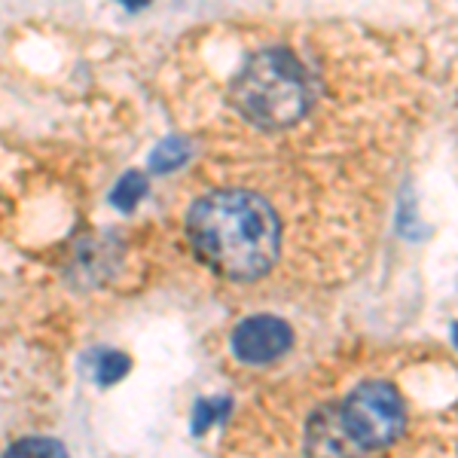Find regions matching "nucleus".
Instances as JSON below:
<instances>
[{"label":"nucleus","mask_w":458,"mask_h":458,"mask_svg":"<svg viewBox=\"0 0 458 458\" xmlns=\"http://www.w3.org/2000/svg\"><path fill=\"white\" fill-rule=\"evenodd\" d=\"M4 458H68L64 446L53 437H25L13 443Z\"/></svg>","instance_id":"6"},{"label":"nucleus","mask_w":458,"mask_h":458,"mask_svg":"<svg viewBox=\"0 0 458 458\" xmlns=\"http://www.w3.org/2000/svg\"><path fill=\"white\" fill-rule=\"evenodd\" d=\"M339 419L360 449H382L403 431V403L386 382H364L345 397Z\"/></svg>","instance_id":"3"},{"label":"nucleus","mask_w":458,"mask_h":458,"mask_svg":"<svg viewBox=\"0 0 458 458\" xmlns=\"http://www.w3.org/2000/svg\"><path fill=\"white\" fill-rule=\"evenodd\" d=\"M187 235L196 254L229 278H257L276 263L282 226L260 196L217 190L187 214Z\"/></svg>","instance_id":"1"},{"label":"nucleus","mask_w":458,"mask_h":458,"mask_svg":"<svg viewBox=\"0 0 458 458\" xmlns=\"http://www.w3.org/2000/svg\"><path fill=\"white\" fill-rule=\"evenodd\" d=\"M453 336H455V343H458V327H455V330H453Z\"/></svg>","instance_id":"11"},{"label":"nucleus","mask_w":458,"mask_h":458,"mask_svg":"<svg viewBox=\"0 0 458 458\" xmlns=\"http://www.w3.org/2000/svg\"><path fill=\"white\" fill-rule=\"evenodd\" d=\"M287 345H291V327H287L282 318L257 315L242 321L233 330V352L242 360H248V364L276 360L278 354L287 352Z\"/></svg>","instance_id":"4"},{"label":"nucleus","mask_w":458,"mask_h":458,"mask_svg":"<svg viewBox=\"0 0 458 458\" xmlns=\"http://www.w3.org/2000/svg\"><path fill=\"white\" fill-rule=\"evenodd\" d=\"M147 193V177L141 172H129L116 181L114 187V205L120 211H131L138 205V199Z\"/></svg>","instance_id":"9"},{"label":"nucleus","mask_w":458,"mask_h":458,"mask_svg":"<svg viewBox=\"0 0 458 458\" xmlns=\"http://www.w3.org/2000/svg\"><path fill=\"white\" fill-rule=\"evenodd\" d=\"M358 443L349 437L339 416H318L309 428V455L312 458H358Z\"/></svg>","instance_id":"5"},{"label":"nucleus","mask_w":458,"mask_h":458,"mask_svg":"<svg viewBox=\"0 0 458 458\" xmlns=\"http://www.w3.org/2000/svg\"><path fill=\"white\" fill-rule=\"evenodd\" d=\"M125 370H129V358L120 352H95V358H92V373H95V379L101 382V386H114L116 379H123Z\"/></svg>","instance_id":"8"},{"label":"nucleus","mask_w":458,"mask_h":458,"mask_svg":"<svg viewBox=\"0 0 458 458\" xmlns=\"http://www.w3.org/2000/svg\"><path fill=\"white\" fill-rule=\"evenodd\" d=\"M226 412H229L226 397H217V401H199L193 410V434H205L220 416H226Z\"/></svg>","instance_id":"10"},{"label":"nucleus","mask_w":458,"mask_h":458,"mask_svg":"<svg viewBox=\"0 0 458 458\" xmlns=\"http://www.w3.org/2000/svg\"><path fill=\"white\" fill-rule=\"evenodd\" d=\"M190 159V141L187 138H165L150 157L153 172H172V168L183 165Z\"/></svg>","instance_id":"7"},{"label":"nucleus","mask_w":458,"mask_h":458,"mask_svg":"<svg viewBox=\"0 0 458 458\" xmlns=\"http://www.w3.org/2000/svg\"><path fill=\"white\" fill-rule=\"evenodd\" d=\"M235 107L263 129L293 125L309 107V80L302 64L284 49L250 55L233 86Z\"/></svg>","instance_id":"2"}]
</instances>
